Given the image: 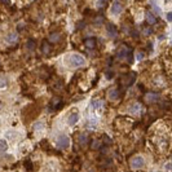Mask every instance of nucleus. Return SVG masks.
Listing matches in <instances>:
<instances>
[{
    "instance_id": "obj_1",
    "label": "nucleus",
    "mask_w": 172,
    "mask_h": 172,
    "mask_svg": "<svg viewBox=\"0 0 172 172\" xmlns=\"http://www.w3.org/2000/svg\"><path fill=\"white\" fill-rule=\"evenodd\" d=\"M66 65H69L70 67H80V66L85 65V58L78 53L70 54L69 57H66Z\"/></svg>"
},
{
    "instance_id": "obj_2",
    "label": "nucleus",
    "mask_w": 172,
    "mask_h": 172,
    "mask_svg": "<svg viewBox=\"0 0 172 172\" xmlns=\"http://www.w3.org/2000/svg\"><path fill=\"white\" fill-rule=\"evenodd\" d=\"M116 58L120 61H124L127 60L128 62H132V52H131V48L126 44H120L116 49Z\"/></svg>"
},
{
    "instance_id": "obj_3",
    "label": "nucleus",
    "mask_w": 172,
    "mask_h": 172,
    "mask_svg": "<svg viewBox=\"0 0 172 172\" xmlns=\"http://www.w3.org/2000/svg\"><path fill=\"white\" fill-rule=\"evenodd\" d=\"M135 80H136V74L135 73H130V74H126V75L120 76L119 83H120L122 87L128 88V87H131V85L135 83Z\"/></svg>"
},
{
    "instance_id": "obj_4",
    "label": "nucleus",
    "mask_w": 172,
    "mask_h": 172,
    "mask_svg": "<svg viewBox=\"0 0 172 172\" xmlns=\"http://www.w3.org/2000/svg\"><path fill=\"white\" fill-rule=\"evenodd\" d=\"M69 145H70V139H69V136L62 135V136H60V137L57 139V146L60 148V149H67Z\"/></svg>"
},
{
    "instance_id": "obj_5",
    "label": "nucleus",
    "mask_w": 172,
    "mask_h": 172,
    "mask_svg": "<svg viewBox=\"0 0 172 172\" xmlns=\"http://www.w3.org/2000/svg\"><path fill=\"white\" fill-rule=\"evenodd\" d=\"M130 165H131L132 168H135V170L141 168V167L144 166V158L141 157V155H136V157H133L131 159Z\"/></svg>"
},
{
    "instance_id": "obj_6",
    "label": "nucleus",
    "mask_w": 172,
    "mask_h": 172,
    "mask_svg": "<svg viewBox=\"0 0 172 172\" xmlns=\"http://www.w3.org/2000/svg\"><path fill=\"white\" fill-rule=\"evenodd\" d=\"M158 100H159V95L158 93H154V92H149L144 96V101H145L146 104H154V102H157Z\"/></svg>"
},
{
    "instance_id": "obj_7",
    "label": "nucleus",
    "mask_w": 172,
    "mask_h": 172,
    "mask_svg": "<svg viewBox=\"0 0 172 172\" xmlns=\"http://www.w3.org/2000/svg\"><path fill=\"white\" fill-rule=\"evenodd\" d=\"M110 12H111L113 16H119L123 12V5L120 3H118V1H114L111 4V7H110Z\"/></svg>"
},
{
    "instance_id": "obj_8",
    "label": "nucleus",
    "mask_w": 172,
    "mask_h": 172,
    "mask_svg": "<svg viewBox=\"0 0 172 172\" xmlns=\"http://www.w3.org/2000/svg\"><path fill=\"white\" fill-rule=\"evenodd\" d=\"M106 30H108V35L110 38L114 39V38L118 36V29L115 27V25H113V23H108Z\"/></svg>"
},
{
    "instance_id": "obj_9",
    "label": "nucleus",
    "mask_w": 172,
    "mask_h": 172,
    "mask_svg": "<svg viewBox=\"0 0 172 172\" xmlns=\"http://www.w3.org/2000/svg\"><path fill=\"white\" fill-rule=\"evenodd\" d=\"M108 97H109V100H111V101L118 100L119 97H120L119 89H118V88H111V89H109V91H108Z\"/></svg>"
},
{
    "instance_id": "obj_10",
    "label": "nucleus",
    "mask_w": 172,
    "mask_h": 172,
    "mask_svg": "<svg viewBox=\"0 0 172 172\" xmlns=\"http://www.w3.org/2000/svg\"><path fill=\"white\" fill-rule=\"evenodd\" d=\"M5 40L8 44H16V43L18 42V34L17 33H9L7 35Z\"/></svg>"
},
{
    "instance_id": "obj_11",
    "label": "nucleus",
    "mask_w": 172,
    "mask_h": 172,
    "mask_svg": "<svg viewBox=\"0 0 172 172\" xmlns=\"http://www.w3.org/2000/svg\"><path fill=\"white\" fill-rule=\"evenodd\" d=\"M78 142H79L80 146H85V145H87V144L89 142L88 133H80L79 135V139H78Z\"/></svg>"
},
{
    "instance_id": "obj_12",
    "label": "nucleus",
    "mask_w": 172,
    "mask_h": 172,
    "mask_svg": "<svg viewBox=\"0 0 172 172\" xmlns=\"http://www.w3.org/2000/svg\"><path fill=\"white\" fill-rule=\"evenodd\" d=\"M141 111H142V106H141V104H139V102L133 104L130 109L131 114H141Z\"/></svg>"
},
{
    "instance_id": "obj_13",
    "label": "nucleus",
    "mask_w": 172,
    "mask_h": 172,
    "mask_svg": "<svg viewBox=\"0 0 172 172\" xmlns=\"http://www.w3.org/2000/svg\"><path fill=\"white\" fill-rule=\"evenodd\" d=\"M145 17H146V22L149 23V25H155V23H157V17H155L151 12H146Z\"/></svg>"
},
{
    "instance_id": "obj_14",
    "label": "nucleus",
    "mask_w": 172,
    "mask_h": 172,
    "mask_svg": "<svg viewBox=\"0 0 172 172\" xmlns=\"http://www.w3.org/2000/svg\"><path fill=\"white\" fill-rule=\"evenodd\" d=\"M78 120H79V114H78V113H73V114L69 115L67 123H69V126H74Z\"/></svg>"
},
{
    "instance_id": "obj_15",
    "label": "nucleus",
    "mask_w": 172,
    "mask_h": 172,
    "mask_svg": "<svg viewBox=\"0 0 172 172\" xmlns=\"http://www.w3.org/2000/svg\"><path fill=\"white\" fill-rule=\"evenodd\" d=\"M96 45H97V42H96L95 38H89V39H87V40H85V47H87V48H89V49H93Z\"/></svg>"
},
{
    "instance_id": "obj_16",
    "label": "nucleus",
    "mask_w": 172,
    "mask_h": 172,
    "mask_svg": "<svg viewBox=\"0 0 172 172\" xmlns=\"http://www.w3.org/2000/svg\"><path fill=\"white\" fill-rule=\"evenodd\" d=\"M92 108L96 110H101L104 108V101L102 100H93L92 101Z\"/></svg>"
},
{
    "instance_id": "obj_17",
    "label": "nucleus",
    "mask_w": 172,
    "mask_h": 172,
    "mask_svg": "<svg viewBox=\"0 0 172 172\" xmlns=\"http://www.w3.org/2000/svg\"><path fill=\"white\" fill-rule=\"evenodd\" d=\"M60 38H61V35L58 33H50L49 36H48V40L50 43H57L58 40H60Z\"/></svg>"
},
{
    "instance_id": "obj_18",
    "label": "nucleus",
    "mask_w": 172,
    "mask_h": 172,
    "mask_svg": "<svg viewBox=\"0 0 172 172\" xmlns=\"http://www.w3.org/2000/svg\"><path fill=\"white\" fill-rule=\"evenodd\" d=\"M42 52L44 54H49L50 53V45L48 44V42H43L42 44Z\"/></svg>"
},
{
    "instance_id": "obj_19",
    "label": "nucleus",
    "mask_w": 172,
    "mask_h": 172,
    "mask_svg": "<svg viewBox=\"0 0 172 172\" xmlns=\"http://www.w3.org/2000/svg\"><path fill=\"white\" fill-rule=\"evenodd\" d=\"M60 104H61V97H54V99L52 100V102H50V106H52L53 109H57Z\"/></svg>"
},
{
    "instance_id": "obj_20",
    "label": "nucleus",
    "mask_w": 172,
    "mask_h": 172,
    "mask_svg": "<svg viewBox=\"0 0 172 172\" xmlns=\"http://www.w3.org/2000/svg\"><path fill=\"white\" fill-rule=\"evenodd\" d=\"M8 149V144L5 140H1L0 139V151H5Z\"/></svg>"
},
{
    "instance_id": "obj_21",
    "label": "nucleus",
    "mask_w": 172,
    "mask_h": 172,
    "mask_svg": "<svg viewBox=\"0 0 172 172\" xmlns=\"http://www.w3.org/2000/svg\"><path fill=\"white\" fill-rule=\"evenodd\" d=\"M26 48L29 50H34L35 49V42L34 40H29V42H27V44H26Z\"/></svg>"
},
{
    "instance_id": "obj_22",
    "label": "nucleus",
    "mask_w": 172,
    "mask_h": 172,
    "mask_svg": "<svg viewBox=\"0 0 172 172\" xmlns=\"http://www.w3.org/2000/svg\"><path fill=\"white\" fill-rule=\"evenodd\" d=\"M7 84H8V82H7L5 78H4V76H0V88H5Z\"/></svg>"
},
{
    "instance_id": "obj_23",
    "label": "nucleus",
    "mask_w": 172,
    "mask_h": 172,
    "mask_svg": "<svg viewBox=\"0 0 172 172\" xmlns=\"http://www.w3.org/2000/svg\"><path fill=\"white\" fill-rule=\"evenodd\" d=\"M95 23H96V25H102V23H104V17H102V16L96 17L95 18Z\"/></svg>"
},
{
    "instance_id": "obj_24",
    "label": "nucleus",
    "mask_w": 172,
    "mask_h": 172,
    "mask_svg": "<svg viewBox=\"0 0 172 172\" xmlns=\"http://www.w3.org/2000/svg\"><path fill=\"white\" fill-rule=\"evenodd\" d=\"M108 0H97V3H96V7L97 8H102L105 4H106Z\"/></svg>"
},
{
    "instance_id": "obj_25",
    "label": "nucleus",
    "mask_w": 172,
    "mask_h": 172,
    "mask_svg": "<svg viewBox=\"0 0 172 172\" xmlns=\"http://www.w3.org/2000/svg\"><path fill=\"white\" fill-rule=\"evenodd\" d=\"M104 142H105V144H106V145H110V144H111L113 141H111V139H110V137H109V136H108V135H104Z\"/></svg>"
},
{
    "instance_id": "obj_26",
    "label": "nucleus",
    "mask_w": 172,
    "mask_h": 172,
    "mask_svg": "<svg viewBox=\"0 0 172 172\" xmlns=\"http://www.w3.org/2000/svg\"><path fill=\"white\" fill-rule=\"evenodd\" d=\"M99 144H100V141H99V140H93V142H92V145H91V146H92V149H96Z\"/></svg>"
},
{
    "instance_id": "obj_27",
    "label": "nucleus",
    "mask_w": 172,
    "mask_h": 172,
    "mask_svg": "<svg viewBox=\"0 0 172 172\" xmlns=\"http://www.w3.org/2000/svg\"><path fill=\"white\" fill-rule=\"evenodd\" d=\"M166 17H167V21L172 22V12H168V13L166 14Z\"/></svg>"
},
{
    "instance_id": "obj_28",
    "label": "nucleus",
    "mask_w": 172,
    "mask_h": 172,
    "mask_svg": "<svg viewBox=\"0 0 172 172\" xmlns=\"http://www.w3.org/2000/svg\"><path fill=\"white\" fill-rule=\"evenodd\" d=\"M113 76H114V74H113V71H110V73L108 71V73H106V78H108V79H111Z\"/></svg>"
},
{
    "instance_id": "obj_29",
    "label": "nucleus",
    "mask_w": 172,
    "mask_h": 172,
    "mask_svg": "<svg viewBox=\"0 0 172 172\" xmlns=\"http://www.w3.org/2000/svg\"><path fill=\"white\" fill-rule=\"evenodd\" d=\"M142 58H144V53H141V52H139V53H137V60H140V61H141V60H142Z\"/></svg>"
},
{
    "instance_id": "obj_30",
    "label": "nucleus",
    "mask_w": 172,
    "mask_h": 172,
    "mask_svg": "<svg viewBox=\"0 0 172 172\" xmlns=\"http://www.w3.org/2000/svg\"><path fill=\"white\" fill-rule=\"evenodd\" d=\"M1 1H3L4 4H10V1H9V0H1Z\"/></svg>"
}]
</instances>
